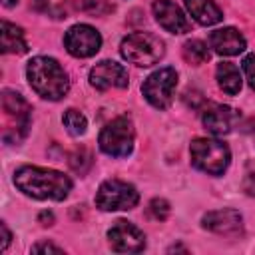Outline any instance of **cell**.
<instances>
[{"label": "cell", "instance_id": "d6986e66", "mask_svg": "<svg viewBox=\"0 0 255 255\" xmlns=\"http://www.w3.org/2000/svg\"><path fill=\"white\" fill-rule=\"evenodd\" d=\"M181 54H183L185 62H189L193 66H201L209 60V48L201 40H187L181 46Z\"/></svg>", "mask_w": 255, "mask_h": 255}, {"label": "cell", "instance_id": "44dd1931", "mask_svg": "<svg viewBox=\"0 0 255 255\" xmlns=\"http://www.w3.org/2000/svg\"><path fill=\"white\" fill-rule=\"evenodd\" d=\"M92 163H94V157H92L90 149H86V147H80L70 155V167L80 175H84L92 167Z\"/></svg>", "mask_w": 255, "mask_h": 255}, {"label": "cell", "instance_id": "7a4b0ae2", "mask_svg": "<svg viewBox=\"0 0 255 255\" xmlns=\"http://www.w3.org/2000/svg\"><path fill=\"white\" fill-rule=\"evenodd\" d=\"M26 78L32 90L44 100L58 102L70 90V78L66 70L58 64V60L48 58V56L32 58L26 66Z\"/></svg>", "mask_w": 255, "mask_h": 255}, {"label": "cell", "instance_id": "cb8c5ba5", "mask_svg": "<svg viewBox=\"0 0 255 255\" xmlns=\"http://www.w3.org/2000/svg\"><path fill=\"white\" fill-rule=\"evenodd\" d=\"M243 72L247 76L249 86L255 90V54H249L243 58Z\"/></svg>", "mask_w": 255, "mask_h": 255}, {"label": "cell", "instance_id": "2e32d148", "mask_svg": "<svg viewBox=\"0 0 255 255\" xmlns=\"http://www.w3.org/2000/svg\"><path fill=\"white\" fill-rule=\"evenodd\" d=\"M183 2L191 18L201 26H213L223 18V12L215 0H183Z\"/></svg>", "mask_w": 255, "mask_h": 255}, {"label": "cell", "instance_id": "7402d4cb", "mask_svg": "<svg viewBox=\"0 0 255 255\" xmlns=\"http://www.w3.org/2000/svg\"><path fill=\"white\" fill-rule=\"evenodd\" d=\"M169 211H171V207H169V203H167L163 197H155V199H151L149 205H147L149 217H153V219H157V221L167 219V217H169Z\"/></svg>", "mask_w": 255, "mask_h": 255}, {"label": "cell", "instance_id": "ffe728a7", "mask_svg": "<svg viewBox=\"0 0 255 255\" xmlns=\"http://www.w3.org/2000/svg\"><path fill=\"white\" fill-rule=\"evenodd\" d=\"M62 122H64L66 129H68L72 135H82V133L86 131V128H88L86 116H84L80 110H74V108H70V110L64 112Z\"/></svg>", "mask_w": 255, "mask_h": 255}, {"label": "cell", "instance_id": "9a60e30c", "mask_svg": "<svg viewBox=\"0 0 255 255\" xmlns=\"http://www.w3.org/2000/svg\"><path fill=\"white\" fill-rule=\"evenodd\" d=\"M2 106H4L6 116L12 118V120H16L18 131L24 137L28 133V128H30V112H32L30 106H28V102L20 94L10 92V90H4V94H2Z\"/></svg>", "mask_w": 255, "mask_h": 255}, {"label": "cell", "instance_id": "8992f818", "mask_svg": "<svg viewBox=\"0 0 255 255\" xmlns=\"http://www.w3.org/2000/svg\"><path fill=\"white\" fill-rule=\"evenodd\" d=\"M139 201L137 189L122 179H106L96 193V207L102 211H126L133 209Z\"/></svg>", "mask_w": 255, "mask_h": 255}, {"label": "cell", "instance_id": "9c48e42d", "mask_svg": "<svg viewBox=\"0 0 255 255\" xmlns=\"http://www.w3.org/2000/svg\"><path fill=\"white\" fill-rule=\"evenodd\" d=\"M110 247L118 253H139L145 249V235L139 227L126 219H118L108 229Z\"/></svg>", "mask_w": 255, "mask_h": 255}, {"label": "cell", "instance_id": "ba28073f", "mask_svg": "<svg viewBox=\"0 0 255 255\" xmlns=\"http://www.w3.org/2000/svg\"><path fill=\"white\" fill-rule=\"evenodd\" d=\"M64 46L74 58H90L102 48V36L90 24H76L66 32Z\"/></svg>", "mask_w": 255, "mask_h": 255}, {"label": "cell", "instance_id": "4fadbf2b", "mask_svg": "<svg viewBox=\"0 0 255 255\" xmlns=\"http://www.w3.org/2000/svg\"><path fill=\"white\" fill-rule=\"evenodd\" d=\"M237 120V112L229 106H221V104H211L209 108H205L201 122L205 126V129L213 135H225L231 131L233 124Z\"/></svg>", "mask_w": 255, "mask_h": 255}, {"label": "cell", "instance_id": "277c9868", "mask_svg": "<svg viewBox=\"0 0 255 255\" xmlns=\"http://www.w3.org/2000/svg\"><path fill=\"white\" fill-rule=\"evenodd\" d=\"M120 52H122L124 60H128L129 64L153 66L163 58L165 44H163V40H159V36H155L151 32H133L122 40Z\"/></svg>", "mask_w": 255, "mask_h": 255}, {"label": "cell", "instance_id": "4316f807", "mask_svg": "<svg viewBox=\"0 0 255 255\" xmlns=\"http://www.w3.org/2000/svg\"><path fill=\"white\" fill-rule=\"evenodd\" d=\"M40 223L46 227V225H52L54 223V215L50 213V211H42L40 213Z\"/></svg>", "mask_w": 255, "mask_h": 255}, {"label": "cell", "instance_id": "ac0fdd59", "mask_svg": "<svg viewBox=\"0 0 255 255\" xmlns=\"http://www.w3.org/2000/svg\"><path fill=\"white\" fill-rule=\"evenodd\" d=\"M215 78H217V84L219 88L229 94V96H235L241 92V72L235 64L231 62H221L217 64V70H215Z\"/></svg>", "mask_w": 255, "mask_h": 255}, {"label": "cell", "instance_id": "30bf717a", "mask_svg": "<svg viewBox=\"0 0 255 255\" xmlns=\"http://www.w3.org/2000/svg\"><path fill=\"white\" fill-rule=\"evenodd\" d=\"M90 84L100 92L112 88H128L129 84L128 70L114 60H102L90 70Z\"/></svg>", "mask_w": 255, "mask_h": 255}, {"label": "cell", "instance_id": "7c38bea8", "mask_svg": "<svg viewBox=\"0 0 255 255\" xmlns=\"http://www.w3.org/2000/svg\"><path fill=\"white\" fill-rule=\"evenodd\" d=\"M201 227L219 235H239L243 231V217L235 209H217L201 217Z\"/></svg>", "mask_w": 255, "mask_h": 255}, {"label": "cell", "instance_id": "6da1fadb", "mask_svg": "<svg viewBox=\"0 0 255 255\" xmlns=\"http://www.w3.org/2000/svg\"><path fill=\"white\" fill-rule=\"evenodd\" d=\"M14 185L28 197L34 199H54L62 201L72 191V179L62 171L38 167V165H22L14 171Z\"/></svg>", "mask_w": 255, "mask_h": 255}, {"label": "cell", "instance_id": "603a6c76", "mask_svg": "<svg viewBox=\"0 0 255 255\" xmlns=\"http://www.w3.org/2000/svg\"><path fill=\"white\" fill-rule=\"evenodd\" d=\"M241 187H243V191H245L247 195L255 197V159H249V161L245 163Z\"/></svg>", "mask_w": 255, "mask_h": 255}, {"label": "cell", "instance_id": "5bb4252c", "mask_svg": "<svg viewBox=\"0 0 255 255\" xmlns=\"http://www.w3.org/2000/svg\"><path fill=\"white\" fill-rule=\"evenodd\" d=\"M209 48H213V52L221 56H237L247 48V42L239 30L227 26L209 34Z\"/></svg>", "mask_w": 255, "mask_h": 255}, {"label": "cell", "instance_id": "52a82bcc", "mask_svg": "<svg viewBox=\"0 0 255 255\" xmlns=\"http://www.w3.org/2000/svg\"><path fill=\"white\" fill-rule=\"evenodd\" d=\"M175 86H177V72L167 66L155 70L145 78V82L141 84V94L153 108L165 110L173 102Z\"/></svg>", "mask_w": 255, "mask_h": 255}, {"label": "cell", "instance_id": "e0dca14e", "mask_svg": "<svg viewBox=\"0 0 255 255\" xmlns=\"http://www.w3.org/2000/svg\"><path fill=\"white\" fill-rule=\"evenodd\" d=\"M2 52L4 54H26L28 52L24 30L6 20L2 22Z\"/></svg>", "mask_w": 255, "mask_h": 255}, {"label": "cell", "instance_id": "5b68a950", "mask_svg": "<svg viewBox=\"0 0 255 255\" xmlns=\"http://www.w3.org/2000/svg\"><path fill=\"white\" fill-rule=\"evenodd\" d=\"M133 141H135V129H133V122L128 116H120L108 122L98 137L100 149L112 157H128L133 151Z\"/></svg>", "mask_w": 255, "mask_h": 255}, {"label": "cell", "instance_id": "8fae6325", "mask_svg": "<svg viewBox=\"0 0 255 255\" xmlns=\"http://www.w3.org/2000/svg\"><path fill=\"white\" fill-rule=\"evenodd\" d=\"M151 10H153V16H155L157 24L165 32H169V34H185V32H189L191 22L187 20L183 10L175 2H171V0H155Z\"/></svg>", "mask_w": 255, "mask_h": 255}, {"label": "cell", "instance_id": "d4e9b609", "mask_svg": "<svg viewBox=\"0 0 255 255\" xmlns=\"http://www.w3.org/2000/svg\"><path fill=\"white\" fill-rule=\"evenodd\" d=\"M32 253H64V249L52 243H38L32 247Z\"/></svg>", "mask_w": 255, "mask_h": 255}, {"label": "cell", "instance_id": "484cf974", "mask_svg": "<svg viewBox=\"0 0 255 255\" xmlns=\"http://www.w3.org/2000/svg\"><path fill=\"white\" fill-rule=\"evenodd\" d=\"M0 233H2V243H0V251H6V249H8V245H10L12 233H10V229H8V225H6L4 221L0 223Z\"/></svg>", "mask_w": 255, "mask_h": 255}, {"label": "cell", "instance_id": "83f0119b", "mask_svg": "<svg viewBox=\"0 0 255 255\" xmlns=\"http://www.w3.org/2000/svg\"><path fill=\"white\" fill-rule=\"evenodd\" d=\"M2 4H4L6 8H10V6H14V4H18V0H2Z\"/></svg>", "mask_w": 255, "mask_h": 255}, {"label": "cell", "instance_id": "3957f363", "mask_svg": "<svg viewBox=\"0 0 255 255\" xmlns=\"http://www.w3.org/2000/svg\"><path fill=\"white\" fill-rule=\"evenodd\" d=\"M191 165L207 175H223L231 161L227 143L213 137H195L189 145Z\"/></svg>", "mask_w": 255, "mask_h": 255}]
</instances>
